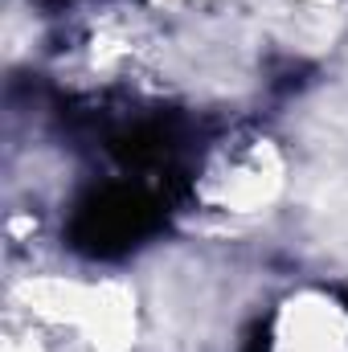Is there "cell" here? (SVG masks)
Listing matches in <instances>:
<instances>
[{
	"label": "cell",
	"mask_w": 348,
	"mask_h": 352,
	"mask_svg": "<svg viewBox=\"0 0 348 352\" xmlns=\"http://www.w3.org/2000/svg\"><path fill=\"white\" fill-rule=\"evenodd\" d=\"M283 192V156L270 140H242V144H221L217 152L205 156V168L197 176V197L205 209L226 213V217H246L259 213Z\"/></svg>",
	"instance_id": "1"
},
{
	"label": "cell",
	"mask_w": 348,
	"mask_h": 352,
	"mask_svg": "<svg viewBox=\"0 0 348 352\" xmlns=\"http://www.w3.org/2000/svg\"><path fill=\"white\" fill-rule=\"evenodd\" d=\"M266 352H348V303L328 291H295L270 320Z\"/></svg>",
	"instance_id": "2"
}]
</instances>
